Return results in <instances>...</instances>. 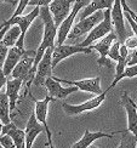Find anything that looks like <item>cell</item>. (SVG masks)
<instances>
[{
  "mask_svg": "<svg viewBox=\"0 0 137 148\" xmlns=\"http://www.w3.org/2000/svg\"><path fill=\"white\" fill-rule=\"evenodd\" d=\"M103 16H104V14L102 12V10H99V11L93 12L92 15H90L88 17L82 18L75 26H73L71 28V32L67 38L74 39V38H78V36L84 35L85 33H89L97 23H99L103 20Z\"/></svg>",
  "mask_w": 137,
  "mask_h": 148,
  "instance_id": "obj_7",
  "label": "cell"
},
{
  "mask_svg": "<svg viewBox=\"0 0 137 148\" xmlns=\"http://www.w3.org/2000/svg\"><path fill=\"white\" fill-rule=\"evenodd\" d=\"M1 135H9L12 138L16 148H26V141H24V130L18 129L14 123H9V124L3 125Z\"/></svg>",
  "mask_w": 137,
  "mask_h": 148,
  "instance_id": "obj_20",
  "label": "cell"
},
{
  "mask_svg": "<svg viewBox=\"0 0 137 148\" xmlns=\"http://www.w3.org/2000/svg\"><path fill=\"white\" fill-rule=\"evenodd\" d=\"M121 104L127 114V130L137 137V110L135 108V102L129 97L126 92H124L121 96Z\"/></svg>",
  "mask_w": 137,
  "mask_h": 148,
  "instance_id": "obj_17",
  "label": "cell"
},
{
  "mask_svg": "<svg viewBox=\"0 0 137 148\" xmlns=\"http://www.w3.org/2000/svg\"><path fill=\"white\" fill-rule=\"evenodd\" d=\"M6 80H8V78H6V77L4 75L3 71H0V91H1L3 86H4L5 84H6Z\"/></svg>",
  "mask_w": 137,
  "mask_h": 148,
  "instance_id": "obj_34",
  "label": "cell"
},
{
  "mask_svg": "<svg viewBox=\"0 0 137 148\" xmlns=\"http://www.w3.org/2000/svg\"><path fill=\"white\" fill-rule=\"evenodd\" d=\"M75 0H52L47 6H49V11L51 14L52 21L56 26H60L62 21L69 15L72 4Z\"/></svg>",
  "mask_w": 137,
  "mask_h": 148,
  "instance_id": "obj_13",
  "label": "cell"
},
{
  "mask_svg": "<svg viewBox=\"0 0 137 148\" xmlns=\"http://www.w3.org/2000/svg\"><path fill=\"white\" fill-rule=\"evenodd\" d=\"M0 148H4V147H3V146H1V145H0Z\"/></svg>",
  "mask_w": 137,
  "mask_h": 148,
  "instance_id": "obj_40",
  "label": "cell"
},
{
  "mask_svg": "<svg viewBox=\"0 0 137 148\" xmlns=\"http://www.w3.org/2000/svg\"><path fill=\"white\" fill-rule=\"evenodd\" d=\"M88 148H98V147H95V146H91V145H90Z\"/></svg>",
  "mask_w": 137,
  "mask_h": 148,
  "instance_id": "obj_38",
  "label": "cell"
},
{
  "mask_svg": "<svg viewBox=\"0 0 137 148\" xmlns=\"http://www.w3.org/2000/svg\"><path fill=\"white\" fill-rule=\"evenodd\" d=\"M124 45H125L127 49H136L137 47V36L136 35H130L125 39L124 41Z\"/></svg>",
  "mask_w": 137,
  "mask_h": 148,
  "instance_id": "obj_30",
  "label": "cell"
},
{
  "mask_svg": "<svg viewBox=\"0 0 137 148\" xmlns=\"http://www.w3.org/2000/svg\"><path fill=\"white\" fill-rule=\"evenodd\" d=\"M44 86L47 90V96L53 98H60V100H63V98L68 97L71 94H73L74 91H77V86L71 85L69 88H63L57 80H55L52 77H49L45 79L44 82Z\"/></svg>",
  "mask_w": 137,
  "mask_h": 148,
  "instance_id": "obj_14",
  "label": "cell"
},
{
  "mask_svg": "<svg viewBox=\"0 0 137 148\" xmlns=\"http://www.w3.org/2000/svg\"><path fill=\"white\" fill-rule=\"evenodd\" d=\"M1 129H3V123L0 121V135H1Z\"/></svg>",
  "mask_w": 137,
  "mask_h": 148,
  "instance_id": "obj_37",
  "label": "cell"
},
{
  "mask_svg": "<svg viewBox=\"0 0 137 148\" xmlns=\"http://www.w3.org/2000/svg\"><path fill=\"white\" fill-rule=\"evenodd\" d=\"M136 148H137V142H136Z\"/></svg>",
  "mask_w": 137,
  "mask_h": 148,
  "instance_id": "obj_41",
  "label": "cell"
},
{
  "mask_svg": "<svg viewBox=\"0 0 137 148\" xmlns=\"http://www.w3.org/2000/svg\"><path fill=\"white\" fill-rule=\"evenodd\" d=\"M52 0H29L28 5L30 6H45V5H49L50 3H51Z\"/></svg>",
  "mask_w": 137,
  "mask_h": 148,
  "instance_id": "obj_32",
  "label": "cell"
},
{
  "mask_svg": "<svg viewBox=\"0 0 137 148\" xmlns=\"http://www.w3.org/2000/svg\"><path fill=\"white\" fill-rule=\"evenodd\" d=\"M9 47H6L3 42H0V71L3 68V64L5 62V57H6V53H8Z\"/></svg>",
  "mask_w": 137,
  "mask_h": 148,
  "instance_id": "obj_31",
  "label": "cell"
},
{
  "mask_svg": "<svg viewBox=\"0 0 137 148\" xmlns=\"http://www.w3.org/2000/svg\"><path fill=\"white\" fill-rule=\"evenodd\" d=\"M55 80H57L58 83H64L68 85H74L77 86V89L82 90V91H88L91 94L98 95L101 94V78L96 77V78H90V79H83V80H77V82H72V80H66V79H60L52 77Z\"/></svg>",
  "mask_w": 137,
  "mask_h": 148,
  "instance_id": "obj_15",
  "label": "cell"
},
{
  "mask_svg": "<svg viewBox=\"0 0 137 148\" xmlns=\"http://www.w3.org/2000/svg\"><path fill=\"white\" fill-rule=\"evenodd\" d=\"M6 96L9 98V106H10V112H14L16 108V103L20 96V91L23 85V82L21 79H8L6 80Z\"/></svg>",
  "mask_w": 137,
  "mask_h": 148,
  "instance_id": "obj_19",
  "label": "cell"
},
{
  "mask_svg": "<svg viewBox=\"0 0 137 148\" xmlns=\"http://www.w3.org/2000/svg\"><path fill=\"white\" fill-rule=\"evenodd\" d=\"M110 20L112 23L114 24V29H115V34L118 41L120 44H124L125 39L129 36V32L125 28V23H124V14H123V8L120 4V0H114L113 5L110 9Z\"/></svg>",
  "mask_w": 137,
  "mask_h": 148,
  "instance_id": "obj_10",
  "label": "cell"
},
{
  "mask_svg": "<svg viewBox=\"0 0 137 148\" xmlns=\"http://www.w3.org/2000/svg\"><path fill=\"white\" fill-rule=\"evenodd\" d=\"M115 40H118V38H116V34L114 33V30H113V32H110L105 36L101 38V41L99 42L93 44V45H90V47L92 49V50H97L98 53H99V57L97 60L99 67H108V68H113V62H112V60L108 58L107 55H108L110 45L113 44Z\"/></svg>",
  "mask_w": 137,
  "mask_h": 148,
  "instance_id": "obj_9",
  "label": "cell"
},
{
  "mask_svg": "<svg viewBox=\"0 0 137 148\" xmlns=\"http://www.w3.org/2000/svg\"><path fill=\"white\" fill-rule=\"evenodd\" d=\"M39 16L41 17L42 22H44V36H42L40 46L38 47V50L35 51V57H34L33 68H32L33 73H35L36 66H38L39 61L41 60L46 49L55 46V39H56V35H57V26H56L52 21V17H51V14H50V11H49L47 5L40 6L39 8Z\"/></svg>",
  "mask_w": 137,
  "mask_h": 148,
  "instance_id": "obj_1",
  "label": "cell"
},
{
  "mask_svg": "<svg viewBox=\"0 0 137 148\" xmlns=\"http://www.w3.org/2000/svg\"><path fill=\"white\" fill-rule=\"evenodd\" d=\"M119 47H120V42L118 41V40H115L113 44L110 45L109 51H108V55H107L109 60L116 62L118 58H119V56H120V53H119Z\"/></svg>",
  "mask_w": 137,
  "mask_h": 148,
  "instance_id": "obj_27",
  "label": "cell"
},
{
  "mask_svg": "<svg viewBox=\"0 0 137 148\" xmlns=\"http://www.w3.org/2000/svg\"><path fill=\"white\" fill-rule=\"evenodd\" d=\"M34 57H35V51L33 50L26 51L10 74L14 79H21L23 83H27V88H29V85L32 84L35 75V73L32 72Z\"/></svg>",
  "mask_w": 137,
  "mask_h": 148,
  "instance_id": "obj_2",
  "label": "cell"
},
{
  "mask_svg": "<svg viewBox=\"0 0 137 148\" xmlns=\"http://www.w3.org/2000/svg\"><path fill=\"white\" fill-rule=\"evenodd\" d=\"M102 137H107L110 138L113 137V134H107V132H103V131H95V132H91L89 130H85L84 136L80 138L78 142H75L72 148H88L92 142H95L96 140L98 138H102Z\"/></svg>",
  "mask_w": 137,
  "mask_h": 148,
  "instance_id": "obj_21",
  "label": "cell"
},
{
  "mask_svg": "<svg viewBox=\"0 0 137 148\" xmlns=\"http://www.w3.org/2000/svg\"><path fill=\"white\" fill-rule=\"evenodd\" d=\"M52 101L51 97L46 96L42 101H35V109H34V114L35 118L40 124L44 127V131L47 135V146L49 148H55L52 143V134L50 131L49 125H47V108H49V103Z\"/></svg>",
  "mask_w": 137,
  "mask_h": 148,
  "instance_id": "obj_12",
  "label": "cell"
},
{
  "mask_svg": "<svg viewBox=\"0 0 137 148\" xmlns=\"http://www.w3.org/2000/svg\"><path fill=\"white\" fill-rule=\"evenodd\" d=\"M28 3H29V0H20V3H18V5H17V9H16V11L14 12V15H12L11 17L21 16V15H22V12L24 11V9L27 8Z\"/></svg>",
  "mask_w": 137,
  "mask_h": 148,
  "instance_id": "obj_29",
  "label": "cell"
},
{
  "mask_svg": "<svg viewBox=\"0 0 137 148\" xmlns=\"http://www.w3.org/2000/svg\"><path fill=\"white\" fill-rule=\"evenodd\" d=\"M104 16H103V20L97 23L95 27H93L90 32L89 35L83 42H80V46H84V47H88L90 45H92V42H95L96 40L103 38L108 33L113 32L114 28H113V23H112L110 20V9H105V11L103 12Z\"/></svg>",
  "mask_w": 137,
  "mask_h": 148,
  "instance_id": "obj_4",
  "label": "cell"
},
{
  "mask_svg": "<svg viewBox=\"0 0 137 148\" xmlns=\"http://www.w3.org/2000/svg\"><path fill=\"white\" fill-rule=\"evenodd\" d=\"M92 49L90 46L88 47H84V46H80V45H56L52 49V53H51V64H52V69L56 68L62 60L68 58L73 56L75 53H80V52H84V53H91Z\"/></svg>",
  "mask_w": 137,
  "mask_h": 148,
  "instance_id": "obj_6",
  "label": "cell"
},
{
  "mask_svg": "<svg viewBox=\"0 0 137 148\" xmlns=\"http://www.w3.org/2000/svg\"><path fill=\"white\" fill-rule=\"evenodd\" d=\"M74 3L75 4H74L73 9L71 10L69 15H68L64 20L62 21V23L57 27V35H56L57 36V42H56V45H62L66 41L68 34L71 32V28L73 27V23H74V20H75L77 15L85 6L84 0H75Z\"/></svg>",
  "mask_w": 137,
  "mask_h": 148,
  "instance_id": "obj_8",
  "label": "cell"
},
{
  "mask_svg": "<svg viewBox=\"0 0 137 148\" xmlns=\"http://www.w3.org/2000/svg\"><path fill=\"white\" fill-rule=\"evenodd\" d=\"M110 89L108 88L107 90L102 91L101 94H98L96 97H93V98H91V100L86 101L82 104H75V106H74V104H69V103H63L62 104V108L64 109V113L68 114V115H77V114H80V113L96 109L103 103V101L105 100V96H107V92Z\"/></svg>",
  "mask_w": 137,
  "mask_h": 148,
  "instance_id": "obj_5",
  "label": "cell"
},
{
  "mask_svg": "<svg viewBox=\"0 0 137 148\" xmlns=\"http://www.w3.org/2000/svg\"><path fill=\"white\" fill-rule=\"evenodd\" d=\"M114 0H91V1L84 6L83 14H82V18H85L90 15H92L93 12L99 11V10H104V9H112V5H113ZM80 18V20H82Z\"/></svg>",
  "mask_w": 137,
  "mask_h": 148,
  "instance_id": "obj_22",
  "label": "cell"
},
{
  "mask_svg": "<svg viewBox=\"0 0 137 148\" xmlns=\"http://www.w3.org/2000/svg\"><path fill=\"white\" fill-rule=\"evenodd\" d=\"M123 132V137H121V142L118 148H136V142H137V137L132 132H130L129 130L121 131Z\"/></svg>",
  "mask_w": 137,
  "mask_h": 148,
  "instance_id": "obj_25",
  "label": "cell"
},
{
  "mask_svg": "<svg viewBox=\"0 0 137 148\" xmlns=\"http://www.w3.org/2000/svg\"><path fill=\"white\" fill-rule=\"evenodd\" d=\"M125 14V17H126V20H127V22L130 23V26H131V28H132V30H134V33H135V35L137 36V23L132 20L131 18V16H130L127 12H124Z\"/></svg>",
  "mask_w": 137,
  "mask_h": 148,
  "instance_id": "obj_33",
  "label": "cell"
},
{
  "mask_svg": "<svg viewBox=\"0 0 137 148\" xmlns=\"http://www.w3.org/2000/svg\"><path fill=\"white\" fill-rule=\"evenodd\" d=\"M24 52H26L24 49H20V47H17V46L9 47L8 53H6V57H5V62H4L3 68H1L4 75L6 78H8L10 74H11L12 69H14V67L17 64V62L23 56Z\"/></svg>",
  "mask_w": 137,
  "mask_h": 148,
  "instance_id": "obj_18",
  "label": "cell"
},
{
  "mask_svg": "<svg viewBox=\"0 0 137 148\" xmlns=\"http://www.w3.org/2000/svg\"><path fill=\"white\" fill-rule=\"evenodd\" d=\"M44 131V127L40 123L36 120L34 112L30 114L29 119L27 120V125L24 129V141H26V148H32L36 136Z\"/></svg>",
  "mask_w": 137,
  "mask_h": 148,
  "instance_id": "obj_16",
  "label": "cell"
},
{
  "mask_svg": "<svg viewBox=\"0 0 137 148\" xmlns=\"http://www.w3.org/2000/svg\"><path fill=\"white\" fill-rule=\"evenodd\" d=\"M39 16V6H35V8L27 14L26 16H16V17H11L10 20L5 21L0 28L4 27V26H11V24H17L20 27V30H21V34H20V38H18L16 45L17 47L20 49H24V38H26V33L28 28L30 27V24L33 23V21L35 20L36 17Z\"/></svg>",
  "mask_w": 137,
  "mask_h": 148,
  "instance_id": "obj_3",
  "label": "cell"
},
{
  "mask_svg": "<svg viewBox=\"0 0 137 148\" xmlns=\"http://www.w3.org/2000/svg\"><path fill=\"white\" fill-rule=\"evenodd\" d=\"M0 1H3V3H8V4H11V5L17 4L16 0H0Z\"/></svg>",
  "mask_w": 137,
  "mask_h": 148,
  "instance_id": "obj_36",
  "label": "cell"
},
{
  "mask_svg": "<svg viewBox=\"0 0 137 148\" xmlns=\"http://www.w3.org/2000/svg\"><path fill=\"white\" fill-rule=\"evenodd\" d=\"M135 108H136V110H137V104H136V103H135Z\"/></svg>",
  "mask_w": 137,
  "mask_h": 148,
  "instance_id": "obj_39",
  "label": "cell"
},
{
  "mask_svg": "<svg viewBox=\"0 0 137 148\" xmlns=\"http://www.w3.org/2000/svg\"><path fill=\"white\" fill-rule=\"evenodd\" d=\"M53 47H47L44 55H42L41 60L39 61L38 66L35 69V75L32 84L35 86L44 85L45 79L49 77H52V64H51V53Z\"/></svg>",
  "mask_w": 137,
  "mask_h": 148,
  "instance_id": "obj_11",
  "label": "cell"
},
{
  "mask_svg": "<svg viewBox=\"0 0 137 148\" xmlns=\"http://www.w3.org/2000/svg\"><path fill=\"white\" fill-rule=\"evenodd\" d=\"M0 145L4 148H16L14 141L9 135H0Z\"/></svg>",
  "mask_w": 137,
  "mask_h": 148,
  "instance_id": "obj_28",
  "label": "cell"
},
{
  "mask_svg": "<svg viewBox=\"0 0 137 148\" xmlns=\"http://www.w3.org/2000/svg\"><path fill=\"white\" fill-rule=\"evenodd\" d=\"M20 34H21L20 27H18L17 24H11V26L9 27V29L6 30V33L4 35L1 42L6 47L15 46L17 40H18V38H20Z\"/></svg>",
  "mask_w": 137,
  "mask_h": 148,
  "instance_id": "obj_23",
  "label": "cell"
},
{
  "mask_svg": "<svg viewBox=\"0 0 137 148\" xmlns=\"http://www.w3.org/2000/svg\"><path fill=\"white\" fill-rule=\"evenodd\" d=\"M0 121L3 125L11 123V112L9 106V98L5 92H0Z\"/></svg>",
  "mask_w": 137,
  "mask_h": 148,
  "instance_id": "obj_24",
  "label": "cell"
},
{
  "mask_svg": "<svg viewBox=\"0 0 137 148\" xmlns=\"http://www.w3.org/2000/svg\"><path fill=\"white\" fill-rule=\"evenodd\" d=\"M9 27H10V26H4V27L0 28V42H1V40H3V38H4V35H5V33H6V30L9 29Z\"/></svg>",
  "mask_w": 137,
  "mask_h": 148,
  "instance_id": "obj_35",
  "label": "cell"
},
{
  "mask_svg": "<svg viewBox=\"0 0 137 148\" xmlns=\"http://www.w3.org/2000/svg\"><path fill=\"white\" fill-rule=\"evenodd\" d=\"M134 77H137V64H132V66H127L125 69H124V72L120 74L118 78H114L113 83H112V85L109 86V89L114 88V86L120 82L121 79L124 78H134Z\"/></svg>",
  "mask_w": 137,
  "mask_h": 148,
  "instance_id": "obj_26",
  "label": "cell"
}]
</instances>
